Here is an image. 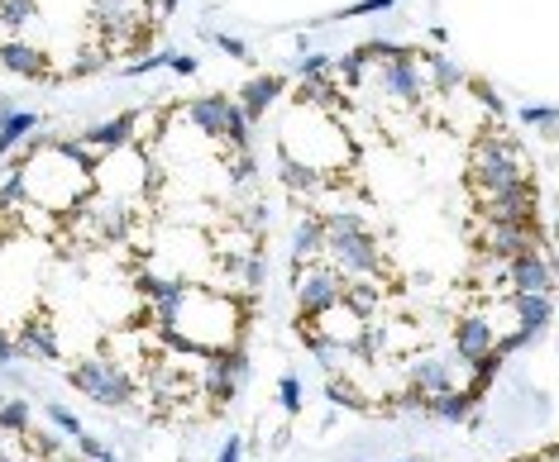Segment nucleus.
<instances>
[{"label":"nucleus","instance_id":"f257e3e1","mask_svg":"<svg viewBox=\"0 0 559 462\" xmlns=\"http://www.w3.org/2000/svg\"><path fill=\"white\" fill-rule=\"evenodd\" d=\"M168 15L163 0H0V53L29 44L68 82L154 48Z\"/></svg>","mask_w":559,"mask_h":462},{"label":"nucleus","instance_id":"f03ea898","mask_svg":"<svg viewBox=\"0 0 559 462\" xmlns=\"http://www.w3.org/2000/svg\"><path fill=\"white\" fill-rule=\"evenodd\" d=\"M526 177V162H521V148L516 138L502 130L498 120L483 124V134L474 138V148H468V162H464V186L474 191V200H488L492 191L512 186Z\"/></svg>","mask_w":559,"mask_h":462},{"label":"nucleus","instance_id":"7ed1b4c3","mask_svg":"<svg viewBox=\"0 0 559 462\" xmlns=\"http://www.w3.org/2000/svg\"><path fill=\"white\" fill-rule=\"evenodd\" d=\"M325 253L349 281H383V248L368 229L364 215L354 210H325Z\"/></svg>","mask_w":559,"mask_h":462},{"label":"nucleus","instance_id":"20e7f679","mask_svg":"<svg viewBox=\"0 0 559 462\" xmlns=\"http://www.w3.org/2000/svg\"><path fill=\"white\" fill-rule=\"evenodd\" d=\"M68 381H72V391H82L86 401H96V405H106V410H124L139 396L134 372L124 367V363H116L110 353L78 357V363L68 367Z\"/></svg>","mask_w":559,"mask_h":462},{"label":"nucleus","instance_id":"39448f33","mask_svg":"<svg viewBox=\"0 0 559 462\" xmlns=\"http://www.w3.org/2000/svg\"><path fill=\"white\" fill-rule=\"evenodd\" d=\"M292 281H297L301 325H316V319H325L340 301H345V287H349V277L340 272L335 263H311V267H301V272H292Z\"/></svg>","mask_w":559,"mask_h":462},{"label":"nucleus","instance_id":"423d86ee","mask_svg":"<svg viewBox=\"0 0 559 462\" xmlns=\"http://www.w3.org/2000/svg\"><path fill=\"white\" fill-rule=\"evenodd\" d=\"M474 243L483 248V258L512 263V258H521V253L540 248V229H536V220H488V215H478Z\"/></svg>","mask_w":559,"mask_h":462},{"label":"nucleus","instance_id":"0eeeda50","mask_svg":"<svg viewBox=\"0 0 559 462\" xmlns=\"http://www.w3.org/2000/svg\"><path fill=\"white\" fill-rule=\"evenodd\" d=\"M555 281H559V272L545 248H531L507 263V287H512V296H555Z\"/></svg>","mask_w":559,"mask_h":462},{"label":"nucleus","instance_id":"6e6552de","mask_svg":"<svg viewBox=\"0 0 559 462\" xmlns=\"http://www.w3.org/2000/svg\"><path fill=\"white\" fill-rule=\"evenodd\" d=\"M460 367L468 372V363L460 353H440V357H412V387L426 396V401H436L444 391H460Z\"/></svg>","mask_w":559,"mask_h":462},{"label":"nucleus","instance_id":"1a4fd4ad","mask_svg":"<svg viewBox=\"0 0 559 462\" xmlns=\"http://www.w3.org/2000/svg\"><path fill=\"white\" fill-rule=\"evenodd\" d=\"M478 215H488V220H536V182L521 177V182L492 191L488 200H478Z\"/></svg>","mask_w":559,"mask_h":462},{"label":"nucleus","instance_id":"9d476101","mask_svg":"<svg viewBox=\"0 0 559 462\" xmlns=\"http://www.w3.org/2000/svg\"><path fill=\"white\" fill-rule=\"evenodd\" d=\"M454 353H460L464 363H478V357L498 353V329H492V319L483 311H468L454 319Z\"/></svg>","mask_w":559,"mask_h":462},{"label":"nucleus","instance_id":"9b49d317","mask_svg":"<svg viewBox=\"0 0 559 462\" xmlns=\"http://www.w3.org/2000/svg\"><path fill=\"white\" fill-rule=\"evenodd\" d=\"M321 253H325V220H321V210H307L297 220V229H292V272L311 267Z\"/></svg>","mask_w":559,"mask_h":462},{"label":"nucleus","instance_id":"f8f14e48","mask_svg":"<svg viewBox=\"0 0 559 462\" xmlns=\"http://www.w3.org/2000/svg\"><path fill=\"white\" fill-rule=\"evenodd\" d=\"M15 353L39 357V363H53V357H58V329H53V319H48V315L24 319V329H20V339H15Z\"/></svg>","mask_w":559,"mask_h":462},{"label":"nucleus","instance_id":"ddd939ff","mask_svg":"<svg viewBox=\"0 0 559 462\" xmlns=\"http://www.w3.org/2000/svg\"><path fill=\"white\" fill-rule=\"evenodd\" d=\"M512 311H516V325L526 339H540L545 329H550V319L559 315L555 296H512Z\"/></svg>","mask_w":559,"mask_h":462},{"label":"nucleus","instance_id":"4468645a","mask_svg":"<svg viewBox=\"0 0 559 462\" xmlns=\"http://www.w3.org/2000/svg\"><path fill=\"white\" fill-rule=\"evenodd\" d=\"M474 401L478 396L474 391H444V396H436V401H426V415H436V420H444V425H468L474 420Z\"/></svg>","mask_w":559,"mask_h":462},{"label":"nucleus","instance_id":"2eb2a0df","mask_svg":"<svg viewBox=\"0 0 559 462\" xmlns=\"http://www.w3.org/2000/svg\"><path fill=\"white\" fill-rule=\"evenodd\" d=\"M277 96H283V82H273V76H259V82L245 92V114H249V120H259V114L269 110Z\"/></svg>","mask_w":559,"mask_h":462},{"label":"nucleus","instance_id":"dca6fc26","mask_svg":"<svg viewBox=\"0 0 559 462\" xmlns=\"http://www.w3.org/2000/svg\"><path fill=\"white\" fill-rule=\"evenodd\" d=\"M24 429H29V405L24 401L0 405V434H24Z\"/></svg>","mask_w":559,"mask_h":462},{"label":"nucleus","instance_id":"f3484780","mask_svg":"<svg viewBox=\"0 0 559 462\" xmlns=\"http://www.w3.org/2000/svg\"><path fill=\"white\" fill-rule=\"evenodd\" d=\"M277 405H283V415H301V381L292 372L277 381Z\"/></svg>","mask_w":559,"mask_h":462},{"label":"nucleus","instance_id":"a211bd4d","mask_svg":"<svg viewBox=\"0 0 559 462\" xmlns=\"http://www.w3.org/2000/svg\"><path fill=\"white\" fill-rule=\"evenodd\" d=\"M521 120H526V124H540V130H555V124H559V110H550V106H531V110H521Z\"/></svg>","mask_w":559,"mask_h":462},{"label":"nucleus","instance_id":"6ab92c4d","mask_svg":"<svg viewBox=\"0 0 559 462\" xmlns=\"http://www.w3.org/2000/svg\"><path fill=\"white\" fill-rule=\"evenodd\" d=\"M78 448H82V453L92 458V462H116V458H110V448H106V443H96L92 434H78Z\"/></svg>","mask_w":559,"mask_h":462},{"label":"nucleus","instance_id":"aec40b11","mask_svg":"<svg viewBox=\"0 0 559 462\" xmlns=\"http://www.w3.org/2000/svg\"><path fill=\"white\" fill-rule=\"evenodd\" d=\"M325 396H330V401H345V405H359V396H354V387H349V381H340V377H330V387H325Z\"/></svg>","mask_w":559,"mask_h":462},{"label":"nucleus","instance_id":"412c9836","mask_svg":"<svg viewBox=\"0 0 559 462\" xmlns=\"http://www.w3.org/2000/svg\"><path fill=\"white\" fill-rule=\"evenodd\" d=\"M48 420H53V425H58L62 434H72V439H78V434H82L78 415H68V410H62V405H53V410H48Z\"/></svg>","mask_w":559,"mask_h":462},{"label":"nucleus","instance_id":"4be33fe9","mask_svg":"<svg viewBox=\"0 0 559 462\" xmlns=\"http://www.w3.org/2000/svg\"><path fill=\"white\" fill-rule=\"evenodd\" d=\"M29 124H34V120H29V114H20V120H10V130H5V134H0V153H10V148H15V138H20L24 130H29Z\"/></svg>","mask_w":559,"mask_h":462},{"label":"nucleus","instance_id":"5701e85b","mask_svg":"<svg viewBox=\"0 0 559 462\" xmlns=\"http://www.w3.org/2000/svg\"><path fill=\"white\" fill-rule=\"evenodd\" d=\"M239 453H245V448H239V439H230L221 448V458H215V462H239Z\"/></svg>","mask_w":559,"mask_h":462},{"label":"nucleus","instance_id":"b1692460","mask_svg":"<svg viewBox=\"0 0 559 462\" xmlns=\"http://www.w3.org/2000/svg\"><path fill=\"white\" fill-rule=\"evenodd\" d=\"M10 357H20V353H15V343H10L5 333H0V363H10Z\"/></svg>","mask_w":559,"mask_h":462},{"label":"nucleus","instance_id":"393cba45","mask_svg":"<svg viewBox=\"0 0 559 462\" xmlns=\"http://www.w3.org/2000/svg\"><path fill=\"white\" fill-rule=\"evenodd\" d=\"M48 462H68V458H48Z\"/></svg>","mask_w":559,"mask_h":462}]
</instances>
